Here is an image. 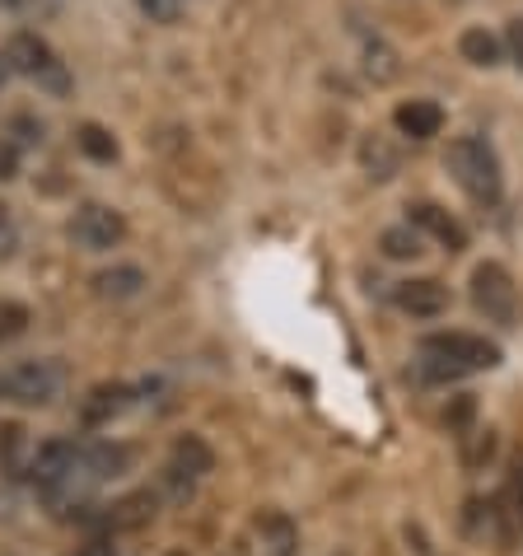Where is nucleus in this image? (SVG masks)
<instances>
[{"instance_id":"f257e3e1","label":"nucleus","mask_w":523,"mask_h":556,"mask_svg":"<svg viewBox=\"0 0 523 556\" xmlns=\"http://www.w3.org/2000/svg\"><path fill=\"white\" fill-rule=\"evenodd\" d=\"M417 355H421V379L430 383H454L500 365V346L476 332H430L421 337Z\"/></svg>"},{"instance_id":"f03ea898","label":"nucleus","mask_w":523,"mask_h":556,"mask_svg":"<svg viewBox=\"0 0 523 556\" xmlns=\"http://www.w3.org/2000/svg\"><path fill=\"white\" fill-rule=\"evenodd\" d=\"M444 168H449V178L472 197L476 206H500V197H505L500 160H496V150H490V141H482L476 131L454 136L449 154H444Z\"/></svg>"},{"instance_id":"7ed1b4c3","label":"nucleus","mask_w":523,"mask_h":556,"mask_svg":"<svg viewBox=\"0 0 523 556\" xmlns=\"http://www.w3.org/2000/svg\"><path fill=\"white\" fill-rule=\"evenodd\" d=\"M5 66L14 75H24L28 85H38L48 99H71V89H75L66 61L56 56V48H52L48 38L28 34V28L10 34V42H5Z\"/></svg>"},{"instance_id":"20e7f679","label":"nucleus","mask_w":523,"mask_h":556,"mask_svg":"<svg viewBox=\"0 0 523 556\" xmlns=\"http://www.w3.org/2000/svg\"><path fill=\"white\" fill-rule=\"evenodd\" d=\"M66 365L52 361V355H38V361H14L10 369H0V403L10 407H52L61 393H66Z\"/></svg>"},{"instance_id":"39448f33","label":"nucleus","mask_w":523,"mask_h":556,"mask_svg":"<svg viewBox=\"0 0 523 556\" xmlns=\"http://www.w3.org/2000/svg\"><path fill=\"white\" fill-rule=\"evenodd\" d=\"M468 295H472L476 314H482L486 323H496V328H514L519 323V286H514V276L505 271L500 262H482V267H472Z\"/></svg>"},{"instance_id":"423d86ee","label":"nucleus","mask_w":523,"mask_h":556,"mask_svg":"<svg viewBox=\"0 0 523 556\" xmlns=\"http://www.w3.org/2000/svg\"><path fill=\"white\" fill-rule=\"evenodd\" d=\"M66 235L80 243L85 253H107L127 239V215H122L117 206H107V202H85V206H75Z\"/></svg>"},{"instance_id":"0eeeda50","label":"nucleus","mask_w":523,"mask_h":556,"mask_svg":"<svg viewBox=\"0 0 523 556\" xmlns=\"http://www.w3.org/2000/svg\"><path fill=\"white\" fill-rule=\"evenodd\" d=\"M136 403H141L136 383H94V389L80 397V426L103 430V426H113L117 416H127Z\"/></svg>"},{"instance_id":"6e6552de","label":"nucleus","mask_w":523,"mask_h":556,"mask_svg":"<svg viewBox=\"0 0 523 556\" xmlns=\"http://www.w3.org/2000/svg\"><path fill=\"white\" fill-rule=\"evenodd\" d=\"M131 468V450L117 440H94V444H80V463H75V477H80V486L94 491L99 482H113Z\"/></svg>"},{"instance_id":"1a4fd4ad","label":"nucleus","mask_w":523,"mask_h":556,"mask_svg":"<svg viewBox=\"0 0 523 556\" xmlns=\"http://www.w3.org/2000/svg\"><path fill=\"white\" fill-rule=\"evenodd\" d=\"M393 304L411 318H439L449 314V286L435 281V276H411V281L393 286Z\"/></svg>"},{"instance_id":"9d476101","label":"nucleus","mask_w":523,"mask_h":556,"mask_svg":"<svg viewBox=\"0 0 523 556\" xmlns=\"http://www.w3.org/2000/svg\"><path fill=\"white\" fill-rule=\"evenodd\" d=\"M411 215L407 220L421 229L425 239H435L439 249H449V253H463L468 249V229H463V220H458L454 211H444L439 202H417V206H407Z\"/></svg>"},{"instance_id":"9b49d317","label":"nucleus","mask_w":523,"mask_h":556,"mask_svg":"<svg viewBox=\"0 0 523 556\" xmlns=\"http://www.w3.org/2000/svg\"><path fill=\"white\" fill-rule=\"evenodd\" d=\"M360 168L369 182H393L403 174V146H397V136H383V131H365L360 136Z\"/></svg>"},{"instance_id":"f8f14e48","label":"nucleus","mask_w":523,"mask_h":556,"mask_svg":"<svg viewBox=\"0 0 523 556\" xmlns=\"http://www.w3.org/2000/svg\"><path fill=\"white\" fill-rule=\"evenodd\" d=\"M160 515V491H131L113 505H103V533H136Z\"/></svg>"},{"instance_id":"ddd939ff","label":"nucleus","mask_w":523,"mask_h":556,"mask_svg":"<svg viewBox=\"0 0 523 556\" xmlns=\"http://www.w3.org/2000/svg\"><path fill=\"white\" fill-rule=\"evenodd\" d=\"M393 127L397 136H411V141H435L444 131V108L435 99H407V103H397Z\"/></svg>"},{"instance_id":"4468645a","label":"nucleus","mask_w":523,"mask_h":556,"mask_svg":"<svg viewBox=\"0 0 523 556\" xmlns=\"http://www.w3.org/2000/svg\"><path fill=\"white\" fill-rule=\"evenodd\" d=\"M168 468H178L182 477L202 482V477L215 472V450H211L202 435H178V440H174V450H168Z\"/></svg>"},{"instance_id":"2eb2a0df","label":"nucleus","mask_w":523,"mask_h":556,"mask_svg":"<svg viewBox=\"0 0 523 556\" xmlns=\"http://www.w3.org/2000/svg\"><path fill=\"white\" fill-rule=\"evenodd\" d=\"M360 71L369 85H393L397 75H403V52H397L388 38H369L360 48Z\"/></svg>"},{"instance_id":"dca6fc26","label":"nucleus","mask_w":523,"mask_h":556,"mask_svg":"<svg viewBox=\"0 0 523 556\" xmlns=\"http://www.w3.org/2000/svg\"><path fill=\"white\" fill-rule=\"evenodd\" d=\"M458 56L476 71H496L505 61V42H500V34H490V28H463V34H458Z\"/></svg>"},{"instance_id":"f3484780","label":"nucleus","mask_w":523,"mask_h":556,"mask_svg":"<svg viewBox=\"0 0 523 556\" xmlns=\"http://www.w3.org/2000/svg\"><path fill=\"white\" fill-rule=\"evenodd\" d=\"M145 286H150V281H145V271H141V267H131V262H122V267H107V271L94 276V295H99V300H113V304L136 300Z\"/></svg>"},{"instance_id":"a211bd4d","label":"nucleus","mask_w":523,"mask_h":556,"mask_svg":"<svg viewBox=\"0 0 523 556\" xmlns=\"http://www.w3.org/2000/svg\"><path fill=\"white\" fill-rule=\"evenodd\" d=\"M253 533L262 538L267 556H295V547H299L295 523H290L285 515H276V509H267V515H257V519H253Z\"/></svg>"},{"instance_id":"6ab92c4d","label":"nucleus","mask_w":523,"mask_h":556,"mask_svg":"<svg viewBox=\"0 0 523 556\" xmlns=\"http://www.w3.org/2000/svg\"><path fill=\"white\" fill-rule=\"evenodd\" d=\"M379 249H383V257H388V262H417V257L425 253V235L407 220V225L383 229V235H379Z\"/></svg>"},{"instance_id":"aec40b11","label":"nucleus","mask_w":523,"mask_h":556,"mask_svg":"<svg viewBox=\"0 0 523 556\" xmlns=\"http://www.w3.org/2000/svg\"><path fill=\"white\" fill-rule=\"evenodd\" d=\"M75 150L94 164H113L117 160V136L107 127H99V122H85V127L75 131Z\"/></svg>"},{"instance_id":"412c9836","label":"nucleus","mask_w":523,"mask_h":556,"mask_svg":"<svg viewBox=\"0 0 523 556\" xmlns=\"http://www.w3.org/2000/svg\"><path fill=\"white\" fill-rule=\"evenodd\" d=\"M28 450H34V444L24 440V426H0V468L10 477H24Z\"/></svg>"},{"instance_id":"4be33fe9","label":"nucleus","mask_w":523,"mask_h":556,"mask_svg":"<svg viewBox=\"0 0 523 556\" xmlns=\"http://www.w3.org/2000/svg\"><path fill=\"white\" fill-rule=\"evenodd\" d=\"M490 458H496V430H468L463 435V468L482 472Z\"/></svg>"},{"instance_id":"5701e85b","label":"nucleus","mask_w":523,"mask_h":556,"mask_svg":"<svg viewBox=\"0 0 523 556\" xmlns=\"http://www.w3.org/2000/svg\"><path fill=\"white\" fill-rule=\"evenodd\" d=\"M28 323H34V314H28L20 300H0V346L20 342V337L28 332Z\"/></svg>"},{"instance_id":"b1692460","label":"nucleus","mask_w":523,"mask_h":556,"mask_svg":"<svg viewBox=\"0 0 523 556\" xmlns=\"http://www.w3.org/2000/svg\"><path fill=\"white\" fill-rule=\"evenodd\" d=\"M136 10H141L150 24L174 28V24L182 20V10H188V0H136Z\"/></svg>"},{"instance_id":"393cba45","label":"nucleus","mask_w":523,"mask_h":556,"mask_svg":"<svg viewBox=\"0 0 523 556\" xmlns=\"http://www.w3.org/2000/svg\"><path fill=\"white\" fill-rule=\"evenodd\" d=\"M500 42H505V61H510V66H519V71H523V14H519V20H510V24H505Z\"/></svg>"},{"instance_id":"a878e982","label":"nucleus","mask_w":523,"mask_h":556,"mask_svg":"<svg viewBox=\"0 0 523 556\" xmlns=\"http://www.w3.org/2000/svg\"><path fill=\"white\" fill-rule=\"evenodd\" d=\"M10 136H14V146H42V122L20 113V117H10Z\"/></svg>"},{"instance_id":"bb28decb","label":"nucleus","mask_w":523,"mask_h":556,"mask_svg":"<svg viewBox=\"0 0 523 556\" xmlns=\"http://www.w3.org/2000/svg\"><path fill=\"white\" fill-rule=\"evenodd\" d=\"M14 178H20V146L0 136V182H14Z\"/></svg>"},{"instance_id":"cd10ccee","label":"nucleus","mask_w":523,"mask_h":556,"mask_svg":"<svg viewBox=\"0 0 523 556\" xmlns=\"http://www.w3.org/2000/svg\"><path fill=\"white\" fill-rule=\"evenodd\" d=\"M75 556H117V547H113V533H99V538H89L85 547H75Z\"/></svg>"},{"instance_id":"c85d7f7f","label":"nucleus","mask_w":523,"mask_h":556,"mask_svg":"<svg viewBox=\"0 0 523 556\" xmlns=\"http://www.w3.org/2000/svg\"><path fill=\"white\" fill-rule=\"evenodd\" d=\"M10 509H14V501L5 496V491H0V519H10Z\"/></svg>"},{"instance_id":"c756f323","label":"nucleus","mask_w":523,"mask_h":556,"mask_svg":"<svg viewBox=\"0 0 523 556\" xmlns=\"http://www.w3.org/2000/svg\"><path fill=\"white\" fill-rule=\"evenodd\" d=\"M0 229H10V206L0 202Z\"/></svg>"},{"instance_id":"7c9ffc66","label":"nucleus","mask_w":523,"mask_h":556,"mask_svg":"<svg viewBox=\"0 0 523 556\" xmlns=\"http://www.w3.org/2000/svg\"><path fill=\"white\" fill-rule=\"evenodd\" d=\"M10 80V66H5V56H0V85H5Z\"/></svg>"},{"instance_id":"2f4dec72","label":"nucleus","mask_w":523,"mask_h":556,"mask_svg":"<svg viewBox=\"0 0 523 556\" xmlns=\"http://www.w3.org/2000/svg\"><path fill=\"white\" fill-rule=\"evenodd\" d=\"M234 556H239V552H234Z\"/></svg>"}]
</instances>
